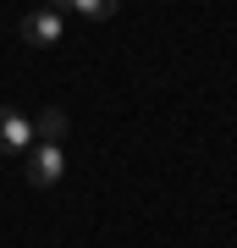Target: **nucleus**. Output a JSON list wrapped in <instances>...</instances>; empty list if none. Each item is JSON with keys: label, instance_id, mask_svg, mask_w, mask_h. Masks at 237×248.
<instances>
[{"label": "nucleus", "instance_id": "f257e3e1", "mask_svg": "<svg viewBox=\"0 0 237 248\" xmlns=\"http://www.w3.org/2000/svg\"><path fill=\"white\" fill-rule=\"evenodd\" d=\"M28 143H33V122H28L22 110L0 105V155H22Z\"/></svg>", "mask_w": 237, "mask_h": 248}, {"label": "nucleus", "instance_id": "20e7f679", "mask_svg": "<svg viewBox=\"0 0 237 248\" xmlns=\"http://www.w3.org/2000/svg\"><path fill=\"white\" fill-rule=\"evenodd\" d=\"M33 138H39V143H61V138H66V110H61V105L39 110V116H33Z\"/></svg>", "mask_w": 237, "mask_h": 248}, {"label": "nucleus", "instance_id": "f03ea898", "mask_svg": "<svg viewBox=\"0 0 237 248\" xmlns=\"http://www.w3.org/2000/svg\"><path fill=\"white\" fill-rule=\"evenodd\" d=\"M61 177H66V160H61V143H44V149H39L33 160H28V182H33V187H55Z\"/></svg>", "mask_w": 237, "mask_h": 248}, {"label": "nucleus", "instance_id": "7ed1b4c3", "mask_svg": "<svg viewBox=\"0 0 237 248\" xmlns=\"http://www.w3.org/2000/svg\"><path fill=\"white\" fill-rule=\"evenodd\" d=\"M22 39L28 45H55V39H61V11H28L22 17Z\"/></svg>", "mask_w": 237, "mask_h": 248}]
</instances>
